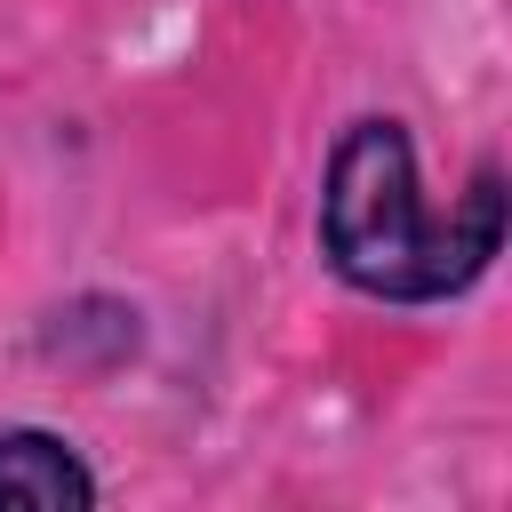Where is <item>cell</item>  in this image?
<instances>
[{
	"label": "cell",
	"mask_w": 512,
	"mask_h": 512,
	"mask_svg": "<svg viewBox=\"0 0 512 512\" xmlns=\"http://www.w3.org/2000/svg\"><path fill=\"white\" fill-rule=\"evenodd\" d=\"M320 248L328 264L384 304L464 296L504 248V168L480 160L472 192L432 216L400 120H352L320 176Z\"/></svg>",
	"instance_id": "6da1fadb"
},
{
	"label": "cell",
	"mask_w": 512,
	"mask_h": 512,
	"mask_svg": "<svg viewBox=\"0 0 512 512\" xmlns=\"http://www.w3.org/2000/svg\"><path fill=\"white\" fill-rule=\"evenodd\" d=\"M0 504H32V512L96 504V472L72 456V440L16 424V432H0Z\"/></svg>",
	"instance_id": "7a4b0ae2"
}]
</instances>
